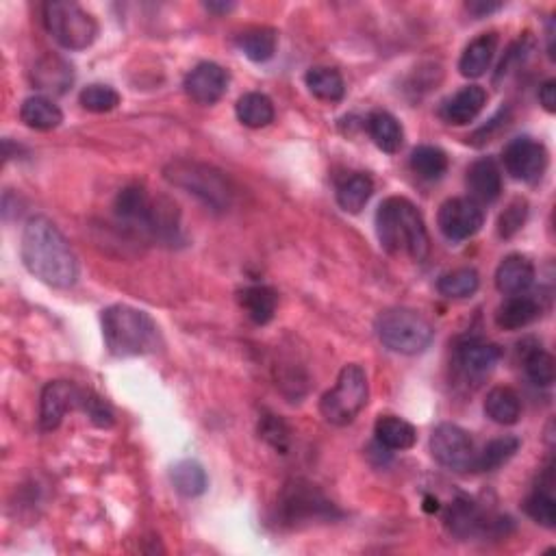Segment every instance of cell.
Wrapping results in <instances>:
<instances>
[{
	"instance_id": "6da1fadb",
	"label": "cell",
	"mask_w": 556,
	"mask_h": 556,
	"mask_svg": "<svg viewBox=\"0 0 556 556\" xmlns=\"http://www.w3.org/2000/svg\"><path fill=\"white\" fill-rule=\"evenodd\" d=\"M20 255L35 278L55 289H68L79 278V261L53 220L33 216L22 231Z\"/></svg>"
},
{
	"instance_id": "7a4b0ae2",
	"label": "cell",
	"mask_w": 556,
	"mask_h": 556,
	"mask_svg": "<svg viewBox=\"0 0 556 556\" xmlns=\"http://www.w3.org/2000/svg\"><path fill=\"white\" fill-rule=\"evenodd\" d=\"M376 233L389 255H404L422 263L431 250V237L422 213L402 196H391L381 202L376 211Z\"/></svg>"
},
{
	"instance_id": "3957f363",
	"label": "cell",
	"mask_w": 556,
	"mask_h": 556,
	"mask_svg": "<svg viewBox=\"0 0 556 556\" xmlns=\"http://www.w3.org/2000/svg\"><path fill=\"white\" fill-rule=\"evenodd\" d=\"M103 339L113 357H144L159 348V326L146 311L113 305L103 311Z\"/></svg>"
},
{
	"instance_id": "277c9868",
	"label": "cell",
	"mask_w": 556,
	"mask_h": 556,
	"mask_svg": "<svg viewBox=\"0 0 556 556\" xmlns=\"http://www.w3.org/2000/svg\"><path fill=\"white\" fill-rule=\"evenodd\" d=\"M163 176L174 185L196 196L213 211H226L233 202V187L226 176L213 166L200 161L176 159L163 170Z\"/></svg>"
},
{
	"instance_id": "5b68a950",
	"label": "cell",
	"mask_w": 556,
	"mask_h": 556,
	"mask_svg": "<svg viewBox=\"0 0 556 556\" xmlns=\"http://www.w3.org/2000/svg\"><path fill=\"white\" fill-rule=\"evenodd\" d=\"M374 328L385 348L407 357L422 355V352L433 344L435 337V328L424 315L402 307L383 311L376 318Z\"/></svg>"
},
{
	"instance_id": "8992f818",
	"label": "cell",
	"mask_w": 556,
	"mask_h": 556,
	"mask_svg": "<svg viewBox=\"0 0 556 556\" xmlns=\"http://www.w3.org/2000/svg\"><path fill=\"white\" fill-rule=\"evenodd\" d=\"M370 398L368 374L359 363H348L341 368L337 383L320 400V413L328 424L348 426L359 417Z\"/></svg>"
},
{
	"instance_id": "52a82bcc",
	"label": "cell",
	"mask_w": 556,
	"mask_h": 556,
	"mask_svg": "<svg viewBox=\"0 0 556 556\" xmlns=\"http://www.w3.org/2000/svg\"><path fill=\"white\" fill-rule=\"evenodd\" d=\"M278 524L296 528L311 522H328L335 520L341 513L335 504L328 500L322 491L311 485L309 480H289L278 496Z\"/></svg>"
},
{
	"instance_id": "ba28073f",
	"label": "cell",
	"mask_w": 556,
	"mask_h": 556,
	"mask_svg": "<svg viewBox=\"0 0 556 556\" xmlns=\"http://www.w3.org/2000/svg\"><path fill=\"white\" fill-rule=\"evenodd\" d=\"M44 24L53 40L66 50L90 48L98 35V22L92 14L68 0H55L44 5Z\"/></svg>"
},
{
	"instance_id": "9c48e42d",
	"label": "cell",
	"mask_w": 556,
	"mask_h": 556,
	"mask_svg": "<svg viewBox=\"0 0 556 556\" xmlns=\"http://www.w3.org/2000/svg\"><path fill=\"white\" fill-rule=\"evenodd\" d=\"M431 454L439 465L452 472H472L476 465V450L470 433L457 424H439L431 435Z\"/></svg>"
},
{
	"instance_id": "30bf717a",
	"label": "cell",
	"mask_w": 556,
	"mask_h": 556,
	"mask_svg": "<svg viewBox=\"0 0 556 556\" xmlns=\"http://www.w3.org/2000/svg\"><path fill=\"white\" fill-rule=\"evenodd\" d=\"M504 170H507L515 181L535 185L541 181L548 168V150L537 139L522 135L515 137L502 150Z\"/></svg>"
},
{
	"instance_id": "8fae6325",
	"label": "cell",
	"mask_w": 556,
	"mask_h": 556,
	"mask_svg": "<svg viewBox=\"0 0 556 556\" xmlns=\"http://www.w3.org/2000/svg\"><path fill=\"white\" fill-rule=\"evenodd\" d=\"M446 522L452 533L461 539L485 537V535H507V526H509V520H502V517L485 513L470 498L454 500L452 507L448 509Z\"/></svg>"
},
{
	"instance_id": "7c38bea8",
	"label": "cell",
	"mask_w": 556,
	"mask_h": 556,
	"mask_svg": "<svg viewBox=\"0 0 556 556\" xmlns=\"http://www.w3.org/2000/svg\"><path fill=\"white\" fill-rule=\"evenodd\" d=\"M439 231L450 242L459 244L474 237L485 224L483 205H478L472 198H450L439 209L437 216Z\"/></svg>"
},
{
	"instance_id": "4fadbf2b",
	"label": "cell",
	"mask_w": 556,
	"mask_h": 556,
	"mask_svg": "<svg viewBox=\"0 0 556 556\" xmlns=\"http://www.w3.org/2000/svg\"><path fill=\"white\" fill-rule=\"evenodd\" d=\"M502 359V348L478 337H465L454 346V365L465 381H483Z\"/></svg>"
},
{
	"instance_id": "5bb4252c",
	"label": "cell",
	"mask_w": 556,
	"mask_h": 556,
	"mask_svg": "<svg viewBox=\"0 0 556 556\" xmlns=\"http://www.w3.org/2000/svg\"><path fill=\"white\" fill-rule=\"evenodd\" d=\"M83 398H85V389L79 385L68 381L48 383L42 391V402H40L42 431H55L68 411H81Z\"/></svg>"
},
{
	"instance_id": "9a60e30c",
	"label": "cell",
	"mask_w": 556,
	"mask_h": 556,
	"mask_svg": "<svg viewBox=\"0 0 556 556\" xmlns=\"http://www.w3.org/2000/svg\"><path fill=\"white\" fill-rule=\"evenodd\" d=\"M155 198H150L142 185L124 187L116 198V216L124 229L139 237H150V222H153Z\"/></svg>"
},
{
	"instance_id": "2e32d148",
	"label": "cell",
	"mask_w": 556,
	"mask_h": 556,
	"mask_svg": "<svg viewBox=\"0 0 556 556\" xmlns=\"http://www.w3.org/2000/svg\"><path fill=\"white\" fill-rule=\"evenodd\" d=\"M229 72L213 61H202L185 77V92L198 105H216L229 90Z\"/></svg>"
},
{
	"instance_id": "e0dca14e",
	"label": "cell",
	"mask_w": 556,
	"mask_h": 556,
	"mask_svg": "<svg viewBox=\"0 0 556 556\" xmlns=\"http://www.w3.org/2000/svg\"><path fill=\"white\" fill-rule=\"evenodd\" d=\"M467 192L470 198L476 200L478 205H489V202H496L502 194V172L494 157H483L474 161L470 168H467L465 176Z\"/></svg>"
},
{
	"instance_id": "ac0fdd59",
	"label": "cell",
	"mask_w": 556,
	"mask_h": 556,
	"mask_svg": "<svg viewBox=\"0 0 556 556\" xmlns=\"http://www.w3.org/2000/svg\"><path fill=\"white\" fill-rule=\"evenodd\" d=\"M487 105V92L480 85H465L457 94L444 100V105L439 109V116L444 122L454 126H465L474 122L480 111Z\"/></svg>"
},
{
	"instance_id": "d6986e66",
	"label": "cell",
	"mask_w": 556,
	"mask_h": 556,
	"mask_svg": "<svg viewBox=\"0 0 556 556\" xmlns=\"http://www.w3.org/2000/svg\"><path fill=\"white\" fill-rule=\"evenodd\" d=\"M33 83L37 90H42L46 94H53V96L66 94L74 83L72 66L63 57L44 55L33 66Z\"/></svg>"
},
{
	"instance_id": "ffe728a7",
	"label": "cell",
	"mask_w": 556,
	"mask_h": 556,
	"mask_svg": "<svg viewBox=\"0 0 556 556\" xmlns=\"http://www.w3.org/2000/svg\"><path fill=\"white\" fill-rule=\"evenodd\" d=\"M535 283V265L524 255L504 257L496 270V287L502 294H526Z\"/></svg>"
},
{
	"instance_id": "44dd1931",
	"label": "cell",
	"mask_w": 556,
	"mask_h": 556,
	"mask_svg": "<svg viewBox=\"0 0 556 556\" xmlns=\"http://www.w3.org/2000/svg\"><path fill=\"white\" fill-rule=\"evenodd\" d=\"M498 48L496 33H483L470 42L459 59V72L465 79H480L489 70Z\"/></svg>"
},
{
	"instance_id": "7402d4cb",
	"label": "cell",
	"mask_w": 556,
	"mask_h": 556,
	"mask_svg": "<svg viewBox=\"0 0 556 556\" xmlns=\"http://www.w3.org/2000/svg\"><path fill=\"white\" fill-rule=\"evenodd\" d=\"M541 315L539 302L533 296H509L496 311V324L502 331H520Z\"/></svg>"
},
{
	"instance_id": "603a6c76",
	"label": "cell",
	"mask_w": 556,
	"mask_h": 556,
	"mask_svg": "<svg viewBox=\"0 0 556 556\" xmlns=\"http://www.w3.org/2000/svg\"><path fill=\"white\" fill-rule=\"evenodd\" d=\"M552 487H554V476H552V467H548V470L543 472L533 494H530L524 502L526 515L530 517V520L541 524L543 528L556 526V500H554Z\"/></svg>"
},
{
	"instance_id": "cb8c5ba5",
	"label": "cell",
	"mask_w": 556,
	"mask_h": 556,
	"mask_svg": "<svg viewBox=\"0 0 556 556\" xmlns=\"http://www.w3.org/2000/svg\"><path fill=\"white\" fill-rule=\"evenodd\" d=\"M374 435L378 446L385 450H409L415 446L417 431L415 426L398 415H381L376 420Z\"/></svg>"
},
{
	"instance_id": "d4e9b609",
	"label": "cell",
	"mask_w": 556,
	"mask_h": 556,
	"mask_svg": "<svg viewBox=\"0 0 556 556\" xmlns=\"http://www.w3.org/2000/svg\"><path fill=\"white\" fill-rule=\"evenodd\" d=\"M239 305H242L252 322L265 326L274 320L278 294L268 285H250L239 292Z\"/></svg>"
},
{
	"instance_id": "484cf974",
	"label": "cell",
	"mask_w": 556,
	"mask_h": 556,
	"mask_svg": "<svg viewBox=\"0 0 556 556\" xmlns=\"http://www.w3.org/2000/svg\"><path fill=\"white\" fill-rule=\"evenodd\" d=\"M368 133L374 139V144L387 155L400 153L404 144V129L396 116L389 111H374L368 118Z\"/></svg>"
},
{
	"instance_id": "4316f807",
	"label": "cell",
	"mask_w": 556,
	"mask_h": 556,
	"mask_svg": "<svg viewBox=\"0 0 556 556\" xmlns=\"http://www.w3.org/2000/svg\"><path fill=\"white\" fill-rule=\"evenodd\" d=\"M485 413L491 422L500 426H513L522 417V400L511 387H494L487 394Z\"/></svg>"
},
{
	"instance_id": "83f0119b",
	"label": "cell",
	"mask_w": 556,
	"mask_h": 556,
	"mask_svg": "<svg viewBox=\"0 0 556 556\" xmlns=\"http://www.w3.org/2000/svg\"><path fill=\"white\" fill-rule=\"evenodd\" d=\"M20 120L35 131H53L63 122L61 109L46 96H31L20 107Z\"/></svg>"
},
{
	"instance_id": "f1b7e54d",
	"label": "cell",
	"mask_w": 556,
	"mask_h": 556,
	"mask_svg": "<svg viewBox=\"0 0 556 556\" xmlns=\"http://www.w3.org/2000/svg\"><path fill=\"white\" fill-rule=\"evenodd\" d=\"M374 194V181L368 174L357 172L337 185V205L346 213H361Z\"/></svg>"
},
{
	"instance_id": "f546056e",
	"label": "cell",
	"mask_w": 556,
	"mask_h": 556,
	"mask_svg": "<svg viewBox=\"0 0 556 556\" xmlns=\"http://www.w3.org/2000/svg\"><path fill=\"white\" fill-rule=\"evenodd\" d=\"M235 113L248 129H265L274 122V103L261 92H248L237 100Z\"/></svg>"
},
{
	"instance_id": "4dcf8cb0",
	"label": "cell",
	"mask_w": 556,
	"mask_h": 556,
	"mask_svg": "<svg viewBox=\"0 0 556 556\" xmlns=\"http://www.w3.org/2000/svg\"><path fill=\"white\" fill-rule=\"evenodd\" d=\"M170 480H172L174 489L179 491L183 498H198L205 494L209 487V478H207L205 467L192 459L176 463L170 470Z\"/></svg>"
},
{
	"instance_id": "1f68e13d",
	"label": "cell",
	"mask_w": 556,
	"mask_h": 556,
	"mask_svg": "<svg viewBox=\"0 0 556 556\" xmlns=\"http://www.w3.org/2000/svg\"><path fill=\"white\" fill-rule=\"evenodd\" d=\"M278 33L272 27H252L237 37V46L255 63L270 61L276 53Z\"/></svg>"
},
{
	"instance_id": "d6a6232c",
	"label": "cell",
	"mask_w": 556,
	"mask_h": 556,
	"mask_svg": "<svg viewBox=\"0 0 556 556\" xmlns=\"http://www.w3.org/2000/svg\"><path fill=\"white\" fill-rule=\"evenodd\" d=\"M309 92L324 103H339L346 94L344 77L335 68H311L305 74Z\"/></svg>"
},
{
	"instance_id": "836d02e7",
	"label": "cell",
	"mask_w": 556,
	"mask_h": 556,
	"mask_svg": "<svg viewBox=\"0 0 556 556\" xmlns=\"http://www.w3.org/2000/svg\"><path fill=\"white\" fill-rule=\"evenodd\" d=\"M520 446H522V441L513 437V435H504V437L489 441L485 450L476 454L474 470H478V472H496V470H500L504 463H509L515 457L517 450H520Z\"/></svg>"
},
{
	"instance_id": "e575fe53",
	"label": "cell",
	"mask_w": 556,
	"mask_h": 556,
	"mask_svg": "<svg viewBox=\"0 0 556 556\" xmlns=\"http://www.w3.org/2000/svg\"><path fill=\"white\" fill-rule=\"evenodd\" d=\"M480 287V276L474 268H459L439 276L437 289L441 296H446L450 300H463L472 298Z\"/></svg>"
},
{
	"instance_id": "d590c367",
	"label": "cell",
	"mask_w": 556,
	"mask_h": 556,
	"mask_svg": "<svg viewBox=\"0 0 556 556\" xmlns=\"http://www.w3.org/2000/svg\"><path fill=\"white\" fill-rule=\"evenodd\" d=\"M411 170L424 181H439L448 170V155L437 146H417L411 153Z\"/></svg>"
},
{
	"instance_id": "8d00e7d4",
	"label": "cell",
	"mask_w": 556,
	"mask_h": 556,
	"mask_svg": "<svg viewBox=\"0 0 556 556\" xmlns=\"http://www.w3.org/2000/svg\"><path fill=\"white\" fill-rule=\"evenodd\" d=\"M524 370L526 376L537 387H550L554 383V376H556L554 357L539 346L524 350Z\"/></svg>"
},
{
	"instance_id": "74e56055",
	"label": "cell",
	"mask_w": 556,
	"mask_h": 556,
	"mask_svg": "<svg viewBox=\"0 0 556 556\" xmlns=\"http://www.w3.org/2000/svg\"><path fill=\"white\" fill-rule=\"evenodd\" d=\"M79 103L85 111L92 113H109L120 105V94L109 85H87L79 96Z\"/></svg>"
},
{
	"instance_id": "f35d334b",
	"label": "cell",
	"mask_w": 556,
	"mask_h": 556,
	"mask_svg": "<svg viewBox=\"0 0 556 556\" xmlns=\"http://www.w3.org/2000/svg\"><path fill=\"white\" fill-rule=\"evenodd\" d=\"M528 218V202L524 198H515L509 202V207L500 213L498 220V235L504 239H511L513 235L524 229Z\"/></svg>"
},
{
	"instance_id": "ab89813d",
	"label": "cell",
	"mask_w": 556,
	"mask_h": 556,
	"mask_svg": "<svg viewBox=\"0 0 556 556\" xmlns=\"http://www.w3.org/2000/svg\"><path fill=\"white\" fill-rule=\"evenodd\" d=\"M81 411L90 417V422L96 424L98 428H109L116 422V415H113V409L109 404L100 398L94 391L85 389V398H83V407Z\"/></svg>"
},
{
	"instance_id": "60d3db41",
	"label": "cell",
	"mask_w": 556,
	"mask_h": 556,
	"mask_svg": "<svg viewBox=\"0 0 556 556\" xmlns=\"http://www.w3.org/2000/svg\"><path fill=\"white\" fill-rule=\"evenodd\" d=\"M259 435L268 441L272 448L278 452H287L289 448V428L287 424L276 415H265L259 424Z\"/></svg>"
},
{
	"instance_id": "b9f144b4",
	"label": "cell",
	"mask_w": 556,
	"mask_h": 556,
	"mask_svg": "<svg viewBox=\"0 0 556 556\" xmlns=\"http://www.w3.org/2000/svg\"><path fill=\"white\" fill-rule=\"evenodd\" d=\"M539 103L548 113L556 111V81L548 79L539 87Z\"/></svg>"
},
{
	"instance_id": "7bdbcfd3",
	"label": "cell",
	"mask_w": 556,
	"mask_h": 556,
	"mask_svg": "<svg viewBox=\"0 0 556 556\" xmlns=\"http://www.w3.org/2000/svg\"><path fill=\"white\" fill-rule=\"evenodd\" d=\"M467 9H470V14L483 18L494 14V11L502 9V3H485V0H474V3H467Z\"/></svg>"
},
{
	"instance_id": "ee69618b",
	"label": "cell",
	"mask_w": 556,
	"mask_h": 556,
	"mask_svg": "<svg viewBox=\"0 0 556 556\" xmlns=\"http://www.w3.org/2000/svg\"><path fill=\"white\" fill-rule=\"evenodd\" d=\"M205 7L207 11H211V14H229V11L235 9L233 3H207Z\"/></svg>"
}]
</instances>
